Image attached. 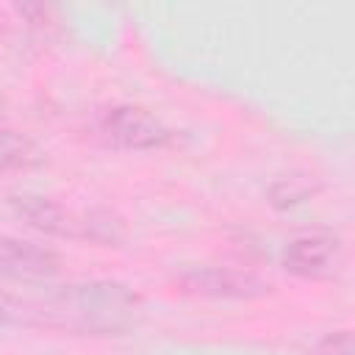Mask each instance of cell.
<instances>
[{
	"label": "cell",
	"mask_w": 355,
	"mask_h": 355,
	"mask_svg": "<svg viewBox=\"0 0 355 355\" xmlns=\"http://www.w3.org/2000/svg\"><path fill=\"white\" fill-rule=\"evenodd\" d=\"M313 191H316V186L305 175H286L269 186V202L275 208H291V205L305 202Z\"/></svg>",
	"instance_id": "cell-8"
},
{
	"label": "cell",
	"mask_w": 355,
	"mask_h": 355,
	"mask_svg": "<svg viewBox=\"0 0 355 355\" xmlns=\"http://www.w3.org/2000/svg\"><path fill=\"white\" fill-rule=\"evenodd\" d=\"M139 300L119 283L67 286L58 294L39 300L42 327L75 333H116L133 322Z\"/></svg>",
	"instance_id": "cell-1"
},
{
	"label": "cell",
	"mask_w": 355,
	"mask_h": 355,
	"mask_svg": "<svg viewBox=\"0 0 355 355\" xmlns=\"http://www.w3.org/2000/svg\"><path fill=\"white\" fill-rule=\"evenodd\" d=\"M97 130L108 144L122 150H158L172 139V130L161 119L136 105L105 108L97 119Z\"/></svg>",
	"instance_id": "cell-2"
},
{
	"label": "cell",
	"mask_w": 355,
	"mask_h": 355,
	"mask_svg": "<svg viewBox=\"0 0 355 355\" xmlns=\"http://www.w3.org/2000/svg\"><path fill=\"white\" fill-rule=\"evenodd\" d=\"M283 266L308 280H327L341 269V241L330 230L300 233L286 244Z\"/></svg>",
	"instance_id": "cell-4"
},
{
	"label": "cell",
	"mask_w": 355,
	"mask_h": 355,
	"mask_svg": "<svg viewBox=\"0 0 355 355\" xmlns=\"http://www.w3.org/2000/svg\"><path fill=\"white\" fill-rule=\"evenodd\" d=\"M316 355H355L352 333H349V330L327 333V336L316 344Z\"/></svg>",
	"instance_id": "cell-10"
},
{
	"label": "cell",
	"mask_w": 355,
	"mask_h": 355,
	"mask_svg": "<svg viewBox=\"0 0 355 355\" xmlns=\"http://www.w3.org/2000/svg\"><path fill=\"white\" fill-rule=\"evenodd\" d=\"M180 288L211 300H255L269 294V283L250 269L233 266H191L178 277Z\"/></svg>",
	"instance_id": "cell-3"
},
{
	"label": "cell",
	"mask_w": 355,
	"mask_h": 355,
	"mask_svg": "<svg viewBox=\"0 0 355 355\" xmlns=\"http://www.w3.org/2000/svg\"><path fill=\"white\" fill-rule=\"evenodd\" d=\"M58 255L33 241H22L0 233V277L8 280H42L58 272Z\"/></svg>",
	"instance_id": "cell-6"
},
{
	"label": "cell",
	"mask_w": 355,
	"mask_h": 355,
	"mask_svg": "<svg viewBox=\"0 0 355 355\" xmlns=\"http://www.w3.org/2000/svg\"><path fill=\"white\" fill-rule=\"evenodd\" d=\"M8 205L19 219H25L31 227L50 233V236H69V239H86V222L89 211H69L55 200L39 197V194H14L8 197Z\"/></svg>",
	"instance_id": "cell-5"
},
{
	"label": "cell",
	"mask_w": 355,
	"mask_h": 355,
	"mask_svg": "<svg viewBox=\"0 0 355 355\" xmlns=\"http://www.w3.org/2000/svg\"><path fill=\"white\" fill-rule=\"evenodd\" d=\"M0 324H36L42 327L39 300H22L8 291H0Z\"/></svg>",
	"instance_id": "cell-9"
},
{
	"label": "cell",
	"mask_w": 355,
	"mask_h": 355,
	"mask_svg": "<svg viewBox=\"0 0 355 355\" xmlns=\"http://www.w3.org/2000/svg\"><path fill=\"white\" fill-rule=\"evenodd\" d=\"M42 164V150L22 133L0 128V172H22Z\"/></svg>",
	"instance_id": "cell-7"
}]
</instances>
